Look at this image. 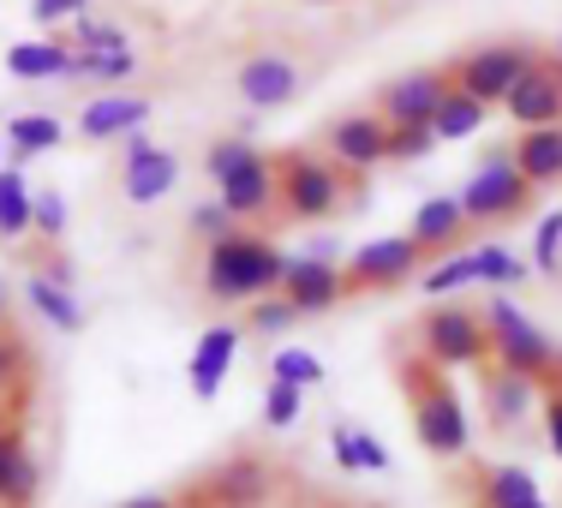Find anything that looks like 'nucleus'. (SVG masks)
I'll list each match as a JSON object with an SVG mask.
<instances>
[{
	"instance_id": "obj_1",
	"label": "nucleus",
	"mask_w": 562,
	"mask_h": 508,
	"mask_svg": "<svg viewBox=\"0 0 562 508\" xmlns=\"http://www.w3.org/2000/svg\"><path fill=\"white\" fill-rule=\"evenodd\" d=\"M395 365V390L407 400V419H413V443H419L431 461H467V449H473V419H467V400L454 390V377L437 359H425L413 341H395L390 353Z\"/></svg>"
},
{
	"instance_id": "obj_2",
	"label": "nucleus",
	"mask_w": 562,
	"mask_h": 508,
	"mask_svg": "<svg viewBox=\"0 0 562 508\" xmlns=\"http://www.w3.org/2000/svg\"><path fill=\"white\" fill-rule=\"evenodd\" d=\"M359 204H366V180L347 173L341 162H329L324 150L293 144V150L276 156V216L281 222L317 227V222H336Z\"/></svg>"
},
{
	"instance_id": "obj_3",
	"label": "nucleus",
	"mask_w": 562,
	"mask_h": 508,
	"mask_svg": "<svg viewBox=\"0 0 562 508\" xmlns=\"http://www.w3.org/2000/svg\"><path fill=\"white\" fill-rule=\"evenodd\" d=\"M281 270H288V251L270 234L234 227V234L204 246V300L210 305H251L281 287Z\"/></svg>"
},
{
	"instance_id": "obj_4",
	"label": "nucleus",
	"mask_w": 562,
	"mask_h": 508,
	"mask_svg": "<svg viewBox=\"0 0 562 508\" xmlns=\"http://www.w3.org/2000/svg\"><path fill=\"white\" fill-rule=\"evenodd\" d=\"M204 173H210L216 197L227 204V216H234L239 227L276 216V156H263L251 138H239V132H222V138H210Z\"/></svg>"
},
{
	"instance_id": "obj_5",
	"label": "nucleus",
	"mask_w": 562,
	"mask_h": 508,
	"mask_svg": "<svg viewBox=\"0 0 562 508\" xmlns=\"http://www.w3.org/2000/svg\"><path fill=\"white\" fill-rule=\"evenodd\" d=\"M407 341L425 359H437L443 371H479L491 365V329H485V305H461V300H437L431 312H419V324L407 329Z\"/></svg>"
},
{
	"instance_id": "obj_6",
	"label": "nucleus",
	"mask_w": 562,
	"mask_h": 508,
	"mask_svg": "<svg viewBox=\"0 0 562 508\" xmlns=\"http://www.w3.org/2000/svg\"><path fill=\"white\" fill-rule=\"evenodd\" d=\"M485 329H491V359H497V365L532 377L539 390H544V383H562V347L544 336V329L532 324L508 293L485 300Z\"/></svg>"
},
{
	"instance_id": "obj_7",
	"label": "nucleus",
	"mask_w": 562,
	"mask_h": 508,
	"mask_svg": "<svg viewBox=\"0 0 562 508\" xmlns=\"http://www.w3.org/2000/svg\"><path fill=\"white\" fill-rule=\"evenodd\" d=\"M454 197H461V210H467V227H508V222L527 216L539 192H532L527 173L515 168L508 144H491L485 162L467 173V185H461Z\"/></svg>"
},
{
	"instance_id": "obj_8",
	"label": "nucleus",
	"mask_w": 562,
	"mask_h": 508,
	"mask_svg": "<svg viewBox=\"0 0 562 508\" xmlns=\"http://www.w3.org/2000/svg\"><path fill=\"white\" fill-rule=\"evenodd\" d=\"M539 55H544V48L532 43V36H503V43H479V48H467V55H454L449 78H454V90H467L473 102L503 109L508 90L520 84V72H527Z\"/></svg>"
},
{
	"instance_id": "obj_9",
	"label": "nucleus",
	"mask_w": 562,
	"mask_h": 508,
	"mask_svg": "<svg viewBox=\"0 0 562 508\" xmlns=\"http://www.w3.org/2000/svg\"><path fill=\"white\" fill-rule=\"evenodd\" d=\"M305 60L293 55V48H258V55H246L234 66V97L246 102V109L270 114V109H288V102L305 97Z\"/></svg>"
},
{
	"instance_id": "obj_10",
	"label": "nucleus",
	"mask_w": 562,
	"mask_h": 508,
	"mask_svg": "<svg viewBox=\"0 0 562 508\" xmlns=\"http://www.w3.org/2000/svg\"><path fill=\"white\" fill-rule=\"evenodd\" d=\"M419 270H425V251L413 246L407 234H383V239H366V246L353 251V258L341 263V275H347V293H395V287H407V282H419Z\"/></svg>"
},
{
	"instance_id": "obj_11",
	"label": "nucleus",
	"mask_w": 562,
	"mask_h": 508,
	"mask_svg": "<svg viewBox=\"0 0 562 508\" xmlns=\"http://www.w3.org/2000/svg\"><path fill=\"white\" fill-rule=\"evenodd\" d=\"M454 497L467 508H551L539 478L515 461H454Z\"/></svg>"
},
{
	"instance_id": "obj_12",
	"label": "nucleus",
	"mask_w": 562,
	"mask_h": 508,
	"mask_svg": "<svg viewBox=\"0 0 562 508\" xmlns=\"http://www.w3.org/2000/svg\"><path fill=\"white\" fill-rule=\"evenodd\" d=\"M317 144H324L329 162H341L347 173H359V180H366L371 168L390 162V120H383L378 109H347L336 120H324Z\"/></svg>"
},
{
	"instance_id": "obj_13",
	"label": "nucleus",
	"mask_w": 562,
	"mask_h": 508,
	"mask_svg": "<svg viewBox=\"0 0 562 508\" xmlns=\"http://www.w3.org/2000/svg\"><path fill=\"white\" fill-rule=\"evenodd\" d=\"M120 197L126 204H162V197L180 185V156L168 150V144H156L150 132H132V138H120Z\"/></svg>"
},
{
	"instance_id": "obj_14",
	"label": "nucleus",
	"mask_w": 562,
	"mask_h": 508,
	"mask_svg": "<svg viewBox=\"0 0 562 508\" xmlns=\"http://www.w3.org/2000/svg\"><path fill=\"white\" fill-rule=\"evenodd\" d=\"M449 90H454L449 60L443 66H413V72H401L390 84L371 90V109L390 120V126H431V114L443 109Z\"/></svg>"
},
{
	"instance_id": "obj_15",
	"label": "nucleus",
	"mask_w": 562,
	"mask_h": 508,
	"mask_svg": "<svg viewBox=\"0 0 562 508\" xmlns=\"http://www.w3.org/2000/svg\"><path fill=\"white\" fill-rule=\"evenodd\" d=\"M276 293H281V300H293V312H300V317H324V312H336V305L353 300V293H347L341 263L336 258H312V251H300V258L288 251V270H281Z\"/></svg>"
},
{
	"instance_id": "obj_16",
	"label": "nucleus",
	"mask_w": 562,
	"mask_h": 508,
	"mask_svg": "<svg viewBox=\"0 0 562 508\" xmlns=\"http://www.w3.org/2000/svg\"><path fill=\"white\" fill-rule=\"evenodd\" d=\"M479 407H485V425L497 437H520L532 407H539V383L491 359V365H479Z\"/></svg>"
},
{
	"instance_id": "obj_17",
	"label": "nucleus",
	"mask_w": 562,
	"mask_h": 508,
	"mask_svg": "<svg viewBox=\"0 0 562 508\" xmlns=\"http://www.w3.org/2000/svg\"><path fill=\"white\" fill-rule=\"evenodd\" d=\"M503 114L515 120L520 132L527 126H562V60L551 55V48L520 72V84L508 90Z\"/></svg>"
},
{
	"instance_id": "obj_18",
	"label": "nucleus",
	"mask_w": 562,
	"mask_h": 508,
	"mask_svg": "<svg viewBox=\"0 0 562 508\" xmlns=\"http://www.w3.org/2000/svg\"><path fill=\"white\" fill-rule=\"evenodd\" d=\"M239 341H246V324H210L204 336H198L192 359H186V390L198 400L222 395L227 371H234V359H239Z\"/></svg>"
},
{
	"instance_id": "obj_19",
	"label": "nucleus",
	"mask_w": 562,
	"mask_h": 508,
	"mask_svg": "<svg viewBox=\"0 0 562 508\" xmlns=\"http://www.w3.org/2000/svg\"><path fill=\"white\" fill-rule=\"evenodd\" d=\"M156 114L150 97H90L85 114H78V138L85 144H120L132 132H144Z\"/></svg>"
},
{
	"instance_id": "obj_20",
	"label": "nucleus",
	"mask_w": 562,
	"mask_h": 508,
	"mask_svg": "<svg viewBox=\"0 0 562 508\" xmlns=\"http://www.w3.org/2000/svg\"><path fill=\"white\" fill-rule=\"evenodd\" d=\"M467 234H473V227H467L461 197H425V204L413 210V227H407V239L425 251V263H431V258H449V251H461Z\"/></svg>"
},
{
	"instance_id": "obj_21",
	"label": "nucleus",
	"mask_w": 562,
	"mask_h": 508,
	"mask_svg": "<svg viewBox=\"0 0 562 508\" xmlns=\"http://www.w3.org/2000/svg\"><path fill=\"white\" fill-rule=\"evenodd\" d=\"M7 72L19 84H43V78H72V43L66 36H24L7 48Z\"/></svg>"
},
{
	"instance_id": "obj_22",
	"label": "nucleus",
	"mask_w": 562,
	"mask_h": 508,
	"mask_svg": "<svg viewBox=\"0 0 562 508\" xmlns=\"http://www.w3.org/2000/svg\"><path fill=\"white\" fill-rule=\"evenodd\" d=\"M508 156H515L520 173H527L532 192H544V185H562V126H527V132H515Z\"/></svg>"
},
{
	"instance_id": "obj_23",
	"label": "nucleus",
	"mask_w": 562,
	"mask_h": 508,
	"mask_svg": "<svg viewBox=\"0 0 562 508\" xmlns=\"http://www.w3.org/2000/svg\"><path fill=\"white\" fill-rule=\"evenodd\" d=\"M24 300H31V312L43 317L48 329H60V336H78V329H85V305H78V293L66 282H55V275L31 270L24 275Z\"/></svg>"
},
{
	"instance_id": "obj_24",
	"label": "nucleus",
	"mask_w": 562,
	"mask_h": 508,
	"mask_svg": "<svg viewBox=\"0 0 562 508\" xmlns=\"http://www.w3.org/2000/svg\"><path fill=\"white\" fill-rule=\"evenodd\" d=\"M66 144V126L55 114H12L7 120V162H31V156H48Z\"/></svg>"
},
{
	"instance_id": "obj_25",
	"label": "nucleus",
	"mask_w": 562,
	"mask_h": 508,
	"mask_svg": "<svg viewBox=\"0 0 562 508\" xmlns=\"http://www.w3.org/2000/svg\"><path fill=\"white\" fill-rule=\"evenodd\" d=\"M329 454H336L341 473H383L390 466V449H383V437H371L366 425H329Z\"/></svg>"
},
{
	"instance_id": "obj_26",
	"label": "nucleus",
	"mask_w": 562,
	"mask_h": 508,
	"mask_svg": "<svg viewBox=\"0 0 562 508\" xmlns=\"http://www.w3.org/2000/svg\"><path fill=\"white\" fill-rule=\"evenodd\" d=\"M36 497H43V461H36L31 437H24L7 454V466H0V508H36Z\"/></svg>"
},
{
	"instance_id": "obj_27",
	"label": "nucleus",
	"mask_w": 562,
	"mask_h": 508,
	"mask_svg": "<svg viewBox=\"0 0 562 508\" xmlns=\"http://www.w3.org/2000/svg\"><path fill=\"white\" fill-rule=\"evenodd\" d=\"M31 192L36 185L24 180L19 162L0 168V239H7V246H19V239L31 234Z\"/></svg>"
},
{
	"instance_id": "obj_28",
	"label": "nucleus",
	"mask_w": 562,
	"mask_h": 508,
	"mask_svg": "<svg viewBox=\"0 0 562 508\" xmlns=\"http://www.w3.org/2000/svg\"><path fill=\"white\" fill-rule=\"evenodd\" d=\"M461 287H479L473 251H449V258H431L419 270V293H425V300H454Z\"/></svg>"
},
{
	"instance_id": "obj_29",
	"label": "nucleus",
	"mask_w": 562,
	"mask_h": 508,
	"mask_svg": "<svg viewBox=\"0 0 562 508\" xmlns=\"http://www.w3.org/2000/svg\"><path fill=\"white\" fill-rule=\"evenodd\" d=\"M473 275H479V287H527V275H532V258H515L508 246H473Z\"/></svg>"
},
{
	"instance_id": "obj_30",
	"label": "nucleus",
	"mask_w": 562,
	"mask_h": 508,
	"mask_svg": "<svg viewBox=\"0 0 562 508\" xmlns=\"http://www.w3.org/2000/svg\"><path fill=\"white\" fill-rule=\"evenodd\" d=\"M485 102H473L467 90H449L443 97V109L431 114V132H437V144H461V138H473L479 126H485Z\"/></svg>"
},
{
	"instance_id": "obj_31",
	"label": "nucleus",
	"mask_w": 562,
	"mask_h": 508,
	"mask_svg": "<svg viewBox=\"0 0 562 508\" xmlns=\"http://www.w3.org/2000/svg\"><path fill=\"white\" fill-rule=\"evenodd\" d=\"M31 377H36L31 341H24L12 324H0V395H12V390H36Z\"/></svg>"
},
{
	"instance_id": "obj_32",
	"label": "nucleus",
	"mask_w": 562,
	"mask_h": 508,
	"mask_svg": "<svg viewBox=\"0 0 562 508\" xmlns=\"http://www.w3.org/2000/svg\"><path fill=\"white\" fill-rule=\"evenodd\" d=\"M72 55H114V48H132V36H126V24H114V19H97V12H85V19H72Z\"/></svg>"
},
{
	"instance_id": "obj_33",
	"label": "nucleus",
	"mask_w": 562,
	"mask_h": 508,
	"mask_svg": "<svg viewBox=\"0 0 562 508\" xmlns=\"http://www.w3.org/2000/svg\"><path fill=\"white\" fill-rule=\"evenodd\" d=\"M270 377L276 383H293V390H317V383H329V365L317 353H305V347H276Z\"/></svg>"
},
{
	"instance_id": "obj_34",
	"label": "nucleus",
	"mask_w": 562,
	"mask_h": 508,
	"mask_svg": "<svg viewBox=\"0 0 562 508\" xmlns=\"http://www.w3.org/2000/svg\"><path fill=\"white\" fill-rule=\"evenodd\" d=\"M138 72V48H114V55H72V78L85 84H126Z\"/></svg>"
},
{
	"instance_id": "obj_35",
	"label": "nucleus",
	"mask_w": 562,
	"mask_h": 508,
	"mask_svg": "<svg viewBox=\"0 0 562 508\" xmlns=\"http://www.w3.org/2000/svg\"><path fill=\"white\" fill-rule=\"evenodd\" d=\"M31 234L43 239V246H60L66 239V197L55 192V185L31 192Z\"/></svg>"
},
{
	"instance_id": "obj_36",
	"label": "nucleus",
	"mask_w": 562,
	"mask_h": 508,
	"mask_svg": "<svg viewBox=\"0 0 562 508\" xmlns=\"http://www.w3.org/2000/svg\"><path fill=\"white\" fill-rule=\"evenodd\" d=\"M300 413H305V390H293V383H263V425L270 431H293L300 425Z\"/></svg>"
},
{
	"instance_id": "obj_37",
	"label": "nucleus",
	"mask_w": 562,
	"mask_h": 508,
	"mask_svg": "<svg viewBox=\"0 0 562 508\" xmlns=\"http://www.w3.org/2000/svg\"><path fill=\"white\" fill-rule=\"evenodd\" d=\"M293 324H300L293 300H281V293H263V300H251L246 336H281V329H293Z\"/></svg>"
},
{
	"instance_id": "obj_38",
	"label": "nucleus",
	"mask_w": 562,
	"mask_h": 508,
	"mask_svg": "<svg viewBox=\"0 0 562 508\" xmlns=\"http://www.w3.org/2000/svg\"><path fill=\"white\" fill-rule=\"evenodd\" d=\"M532 270H539V275H562V210L539 216V234H532Z\"/></svg>"
},
{
	"instance_id": "obj_39",
	"label": "nucleus",
	"mask_w": 562,
	"mask_h": 508,
	"mask_svg": "<svg viewBox=\"0 0 562 508\" xmlns=\"http://www.w3.org/2000/svg\"><path fill=\"white\" fill-rule=\"evenodd\" d=\"M234 216H227V204H222V197H210V204H192V216H186V234H192V239H204V246H210V239H222V234H234Z\"/></svg>"
},
{
	"instance_id": "obj_40",
	"label": "nucleus",
	"mask_w": 562,
	"mask_h": 508,
	"mask_svg": "<svg viewBox=\"0 0 562 508\" xmlns=\"http://www.w3.org/2000/svg\"><path fill=\"white\" fill-rule=\"evenodd\" d=\"M437 150L431 126H390V162H419V156Z\"/></svg>"
},
{
	"instance_id": "obj_41",
	"label": "nucleus",
	"mask_w": 562,
	"mask_h": 508,
	"mask_svg": "<svg viewBox=\"0 0 562 508\" xmlns=\"http://www.w3.org/2000/svg\"><path fill=\"white\" fill-rule=\"evenodd\" d=\"M539 419H544V443L562 461V383H544L539 390Z\"/></svg>"
},
{
	"instance_id": "obj_42",
	"label": "nucleus",
	"mask_w": 562,
	"mask_h": 508,
	"mask_svg": "<svg viewBox=\"0 0 562 508\" xmlns=\"http://www.w3.org/2000/svg\"><path fill=\"white\" fill-rule=\"evenodd\" d=\"M85 12H90V0H31V19L43 31L48 24H66V19H85Z\"/></svg>"
},
{
	"instance_id": "obj_43",
	"label": "nucleus",
	"mask_w": 562,
	"mask_h": 508,
	"mask_svg": "<svg viewBox=\"0 0 562 508\" xmlns=\"http://www.w3.org/2000/svg\"><path fill=\"white\" fill-rule=\"evenodd\" d=\"M31 390H12V395H0V431H7V425H19V419H31Z\"/></svg>"
},
{
	"instance_id": "obj_44",
	"label": "nucleus",
	"mask_w": 562,
	"mask_h": 508,
	"mask_svg": "<svg viewBox=\"0 0 562 508\" xmlns=\"http://www.w3.org/2000/svg\"><path fill=\"white\" fill-rule=\"evenodd\" d=\"M24 437H31V419H19V425H7V431H0V466H7V454L19 449Z\"/></svg>"
},
{
	"instance_id": "obj_45",
	"label": "nucleus",
	"mask_w": 562,
	"mask_h": 508,
	"mask_svg": "<svg viewBox=\"0 0 562 508\" xmlns=\"http://www.w3.org/2000/svg\"><path fill=\"white\" fill-rule=\"evenodd\" d=\"M120 508H173V490H144V497H132Z\"/></svg>"
},
{
	"instance_id": "obj_46",
	"label": "nucleus",
	"mask_w": 562,
	"mask_h": 508,
	"mask_svg": "<svg viewBox=\"0 0 562 508\" xmlns=\"http://www.w3.org/2000/svg\"><path fill=\"white\" fill-rule=\"evenodd\" d=\"M0 324H7V287H0Z\"/></svg>"
},
{
	"instance_id": "obj_47",
	"label": "nucleus",
	"mask_w": 562,
	"mask_h": 508,
	"mask_svg": "<svg viewBox=\"0 0 562 508\" xmlns=\"http://www.w3.org/2000/svg\"><path fill=\"white\" fill-rule=\"evenodd\" d=\"M0 168H7V138H0Z\"/></svg>"
},
{
	"instance_id": "obj_48",
	"label": "nucleus",
	"mask_w": 562,
	"mask_h": 508,
	"mask_svg": "<svg viewBox=\"0 0 562 508\" xmlns=\"http://www.w3.org/2000/svg\"><path fill=\"white\" fill-rule=\"evenodd\" d=\"M551 55H557V60H562V36H557V48H551Z\"/></svg>"
}]
</instances>
